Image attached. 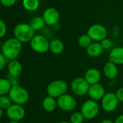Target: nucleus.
Returning <instances> with one entry per match:
<instances>
[{"mask_svg": "<svg viewBox=\"0 0 123 123\" xmlns=\"http://www.w3.org/2000/svg\"><path fill=\"white\" fill-rule=\"evenodd\" d=\"M1 50L8 61L17 59L22 50V43L14 37H10L4 42Z\"/></svg>", "mask_w": 123, "mask_h": 123, "instance_id": "nucleus-1", "label": "nucleus"}, {"mask_svg": "<svg viewBox=\"0 0 123 123\" xmlns=\"http://www.w3.org/2000/svg\"><path fill=\"white\" fill-rule=\"evenodd\" d=\"M14 37L22 43H30L35 35V31L30 24L21 22L17 24L13 30Z\"/></svg>", "mask_w": 123, "mask_h": 123, "instance_id": "nucleus-2", "label": "nucleus"}, {"mask_svg": "<svg viewBox=\"0 0 123 123\" xmlns=\"http://www.w3.org/2000/svg\"><path fill=\"white\" fill-rule=\"evenodd\" d=\"M8 96L13 104L23 105L26 104L30 98L28 92L20 85L12 86Z\"/></svg>", "mask_w": 123, "mask_h": 123, "instance_id": "nucleus-3", "label": "nucleus"}, {"mask_svg": "<svg viewBox=\"0 0 123 123\" xmlns=\"http://www.w3.org/2000/svg\"><path fill=\"white\" fill-rule=\"evenodd\" d=\"M68 90V84L64 80H54L49 84L46 88V92L49 96L58 98L67 93Z\"/></svg>", "mask_w": 123, "mask_h": 123, "instance_id": "nucleus-4", "label": "nucleus"}, {"mask_svg": "<svg viewBox=\"0 0 123 123\" xmlns=\"http://www.w3.org/2000/svg\"><path fill=\"white\" fill-rule=\"evenodd\" d=\"M99 110L100 108L98 102L90 99L83 103L80 107V112L83 115L85 120H93L98 115Z\"/></svg>", "mask_w": 123, "mask_h": 123, "instance_id": "nucleus-5", "label": "nucleus"}, {"mask_svg": "<svg viewBox=\"0 0 123 123\" xmlns=\"http://www.w3.org/2000/svg\"><path fill=\"white\" fill-rule=\"evenodd\" d=\"M31 49L38 53H45L49 50V41L42 35H35L30 41Z\"/></svg>", "mask_w": 123, "mask_h": 123, "instance_id": "nucleus-6", "label": "nucleus"}, {"mask_svg": "<svg viewBox=\"0 0 123 123\" xmlns=\"http://www.w3.org/2000/svg\"><path fill=\"white\" fill-rule=\"evenodd\" d=\"M90 84L84 77H77L74 79L70 84V88L72 93L78 97L88 94Z\"/></svg>", "mask_w": 123, "mask_h": 123, "instance_id": "nucleus-7", "label": "nucleus"}, {"mask_svg": "<svg viewBox=\"0 0 123 123\" xmlns=\"http://www.w3.org/2000/svg\"><path fill=\"white\" fill-rule=\"evenodd\" d=\"M119 102L116 94L109 92L106 93L101 100V106L106 112H112L117 109Z\"/></svg>", "mask_w": 123, "mask_h": 123, "instance_id": "nucleus-8", "label": "nucleus"}, {"mask_svg": "<svg viewBox=\"0 0 123 123\" xmlns=\"http://www.w3.org/2000/svg\"><path fill=\"white\" fill-rule=\"evenodd\" d=\"M57 107L60 110L65 112L72 111L75 109L77 106V101L75 98L73 96L67 93L58 97L57 99Z\"/></svg>", "mask_w": 123, "mask_h": 123, "instance_id": "nucleus-9", "label": "nucleus"}, {"mask_svg": "<svg viewBox=\"0 0 123 123\" xmlns=\"http://www.w3.org/2000/svg\"><path fill=\"white\" fill-rule=\"evenodd\" d=\"M87 34L94 42H101L107 37V30L103 25L97 23L91 25L88 28Z\"/></svg>", "mask_w": 123, "mask_h": 123, "instance_id": "nucleus-10", "label": "nucleus"}, {"mask_svg": "<svg viewBox=\"0 0 123 123\" xmlns=\"http://www.w3.org/2000/svg\"><path fill=\"white\" fill-rule=\"evenodd\" d=\"M7 117L10 120H22L25 115V110L22 105L13 104L6 110Z\"/></svg>", "mask_w": 123, "mask_h": 123, "instance_id": "nucleus-11", "label": "nucleus"}, {"mask_svg": "<svg viewBox=\"0 0 123 123\" xmlns=\"http://www.w3.org/2000/svg\"><path fill=\"white\" fill-rule=\"evenodd\" d=\"M42 17L43 18L46 25L49 26H54L59 20L60 14L56 8L48 7L43 11Z\"/></svg>", "mask_w": 123, "mask_h": 123, "instance_id": "nucleus-12", "label": "nucleus"}, {"mask_svg": "<svg viewBox=\"0 0 123 123\" xmlns=\"http://www.w3.org/2000/svg\"><path fill=\"white\" fill-rule=\"evenodd\" d=\"M105 94L106 92L104 87L99 83L90 85L88 92V95L89 96L91 99L95 100L96 102L101 100Z\"/></svg>", "mask_w": 123, "mask_h": 123, "instance_id": "nucleus-13", "label": "nucleus"}, {"mask_svg": "<svg viewBox=\"0 0 123 123\" xmlns=\"http://www.w3.org/2000/svg\"><path fill=\"white\" fill-rule=\"evenodd\" d=\"M84 78L90 85L95 84L99 83V81H101V74L99 70H98L97 68H90L86 71Z\"/></svg>", "mask_w": 123, "mask_h": 123, "instance_id": "nucleus-14", "label": "nucleus"}, {"mask_svg": "<svg viewBox=\"0 0 123 123\" xmlns=\"http://www.w3.org/2000/svg\"><path fill=\"white\" fill-rule=\"evenodd\" d=\"M109 60L116 65H123V47H116L112 49L109 55Z\"/></svg>", "mask_w": 123, "mask_h": 123, "instance_id": "nucleus-15", "label": "nucleus"}, {"mask_svg": "<svg viewBox=\"0 0 123 123\" xmlns=\"http://www.w3.org/2000/svg\"><path fill=\"white\" fill-rule=\"evenodd\" d=\"M7 70L9 75L18 77L22 71V66L21 63L17 59L11 60L7 63Z\"/></svg>", "mask_w": 123, "mask_h": 123, "instance_id": "nucleus-16", "label": "nucleus"}, {"mask_svg": "<svg viewBox=\"0 0 123 123\" xmlns=\"http://www.w3.org/2000/svg\"><path fill=\"white\" fill-rule=\"evenodd\" d=\"M117 65L115 64L114 63L109 61L107 62L104 66V76L109 79H115L117 78L118 75V68Z\"/></svg>", "mask_w": 123, "mask_h": 123, "instance_id": "nucleus-17", "label": "nucleus"}, {"mask_svg": "<svg viewBox=\"0 0 123 123\" xmlns=\"http://www.w3.org/2000/svg\"><path fill=\"white\" fill-rule=\"evenodd\" d=\"M103 51L104 49L100 42H94L86 48L87 54L92 58H96L100 56L103 53Z\"/></svg>", "mask_w": 123, "mask_h": 123, "instance_id": "nucleus-18", "label": "nucleus"}, {"mask_svg": "<svg viewBox=\"0 0 123 123\" xmlns=\"http://www.w3.org/2000/svg\"><path fill=\"white\" fill-rule=\"evenodd\" d=\"M64 49L65 45L61 40L58 38H54L49 41V50L52 53L56 55L60 54L64 51Z\"/></svg>", "mask_w": 123, "mask_h": 123, "instance_id": "nucleus-19", "label": "nucleus"}, {"mask_svg": "<svg viewBox=\"0 0 123 123\" xmlns=\"http://www.w3.org/2000/svg\"><path fill=\"white\" fill-rule=\"evenodd\" d=\"M42 107L45 111L51 112L54 111L57 107V101L56 98L48 95L43 99L42 102Z\"/></svg>", "mask_w": 123, "mask_h": 123, "instance_id": "nucleus-20", "label": "nucleus"}, {"mask_svg": "<svg viewBox=\"0 0 123 123\" xmlns=\"http://www.w3.org/2000/svg\"><path fill=\"white\" fill-rule=\"evenodd\" d=\"M30 25L33 29L35 32L41 30L46 25V22L42 17V16H36L34 17L30 22Z\"/></svg>", "mask_w": 123, "mask_h": 123, "instance_id": "nucleus-21", "label": "nucleus"}, {"mask_svg": "<svg viewBox=\"0 0 123 123\" xmlns=\"http://www.w3.org/2000/svg\"><path fill=\"white\" fill-rule=\"evenodd\" d=\"M39 0H22V6L28 12H34L39 6Z\"/></svg>", "mask_w": 123, "mask_h": 123, "instance_id": "nucleus-22", "label": "nucleus"}, {"mask_svg": "<svg viewBox=\"0 0 123 123\" xmlns=\"http://www.w3.org/2000/svg\"><path fill=\"white\" fill-rule=\"evenodd\" d=\"M12 88V84L8 79L0 78V96L7 95Z\"/></svg>", "mask_w": 123, "mask_h": 123, "instance_id": "nucleus-23", "label": "nucleus"}, {"mask_svg": "<svg viewBox=\"0 0 123 123\" xmlns=\"http://www.w3.org/2000/svg\"><path fill=\"white\" fill-rule=\"evenodd\" d=\"M92 41L93 40H91V38L89 37V35L88 34H84L79 37L78 43L80 48L86 49L92 43Z\"/></svg>", "mask_w": 123, "mask_h": 123, "instance_id": "nucleus-24", "label": "nucleus"}, {"mask_svg": "<svg viewBox=\"0 0 123 123\" xmlns=\"http://www.w3.org/2000/svg\"><path fill=\"white\" fill-rule=\"evenodd\" d=\"M12 105V102L8 95L0 96V108L1 110H7Z\"/></svg>", "mask_w": 123, "mask_h": 123, "instance_id": "nucleus-25", "label": "nucleus"}, {"mask_svg": "<svg viewBox=\"0 0 123 123\" xmlns=\"http://www.w3.org/2000/svg\"><path fill=\"white\" fill-rule=\"evenodd\" d=\"M85 118L80 112H73L70 117V122L71 123H83Z\"/></svg>", "mask_w": 123, "mask_h": 123, "instance_id": "nucleus-26", "label": "nucleus"}, {"mask_svg": "<svg viewBox=\"0 0 123 123\" xmlns=\"http://www.w3.org/2000/svg\"><path fill=\"white\" fill-rule=\"evenodd\" d=\"M100 43H101V46H102L104 50H109V49L111 48V47L112 45V41L109 38H107V37H106L104 40H102L100 42Z\"/></svg>", "mask_w": 123, "mask_h": 123, "instance_id": "nucleus-27", "label": "nucleus"}, {"mask_svg": "<svg viewBox=\"0 0 123 123\" xmlns=\"http://www.w3.org/2000/svg\"><path fill=\"white\" fill-rule=\"evenodd\" d=\"M7 33V25L3 19L0 18V39L4 37Z\"/></svg>", "mask_w": 123, "mask_h": 123, "instance_id": "nucleus-28", "label": "nucleus"}, {"mask_svg": "<svg viewBox=\"0 0 123 123\" xmlns=\"http://www.w3.org/2000/svg\"><path fill=\"white\" fill-rule=\"evenodd\" d=\"M7 61L8 60L7 59V58L3 55L2 53H0V71L3 70L6 67Z\"/></svg>", "mask_w": 123, "mask_h": 123, "instance_id": "nucleus-29", "label": "nucleus"}, {"mask_svg": "<svg viewBox=\"0 0 123 123\" xmlns=\"http://www.w3.org/2000/svg\"><path fill=\"white\" fill-rule=\"evenodd\" d=\"M0 2L5 7H11L15 4L17 0H0Z\"/></svg>", "mask_w": 123, "mask_h": 123, "instance_id": "nucleus-30", "label": "nucleus"}, {"mask_svg": "<svg viewBox=\"0 0 123 123\" xmlns=\"http://www.w3.org/2000/svg\"><path fill=\"white\" fill-rule=\"evenodd\" d=\"M115 94H116V95H117V97L119 101L121 102H123V87L119 88V89L116 91Z\"/></svg>", "mask_w": 123, "mask_h": 123, "instance_id": "nucleus-31", "label": "nucleus"}, {"mask_svg": "<svg viewBox=\"0 0 123 123\" xmlns=\"http://www.w3.org/2000/svg\"><path fill=\"white\" fill-rule=\"evenodd\" d=\"M8 79L9 80V81H10V83L12 84V86H16V85H19V81H18L17 77L12 76H10L9 75V77L8 78Z\"/></svg>", "mask_w": 123, "mask_h": 123, "instance_id": "nucleus-32", "label": "nucleus"}, {"mask_svg": "<svg viewBox=\"0 0 123 123\" xmlns=\"http://www.w3.org/2000/svg\"><path fill=\"white\" fill-rule=\"evenodd\" d=\"M115 123H123V114L119 115L115 120Z\"/></svg>", "mask_w": 123, "mask_h": 123, "instance_id": "nucleus-33", "label": "nucleus"}, {"mask_svg": "<svg viewBox=\"0 0 123 123\" xmlns=\"http://www.w3.org/2000/svg\"><path fill=\"white\" fill-rule=\"evenodd\" d=\"M101 123H115L112 120H109V119H104L103 120H101Z\"/></svg>", "mask_w": 123, "mask_h": 123, "instance_id": "nucleus-34", "label": "nucleus"}, {"mask_svg": "<svg viewBox=\"0 0 123 123\" xmlns=\"http://www.w3.org/2000/svg\"><path fill=\"white\" fill-rule=\"evenodd\" d=\"M2 115H3V110H1V109L0 108V119L1 118Z\"/></svg>", "mask_w": 123, "mask_h": 123, "instance_id": "nucleus-35", "label": "nucleus"}, {"mask_svg": "<svg viewBox=\"0 0 123 123\" xmlns=\"http://www.w3.org/2000/svg\"><path fill=\"white\" fill-rule=\"evenodd\" d=\"M8 123H20L19 121H16V120H10Z\"/></svg>", "mask_w": 123, "mask_h": 123, "instance_id": "nucleus-36", "label": "nucleus"}, {"mask_svg": "<svg viewBox=\"0 0 123 123\" xmlns=\"http://www.w3.org/2000/svg\"><path fill=\"white\" fill-rule=\"evenodd\" d=\"M71 123L70 121L69 122H67V121H62V122H60V123Z\"/></svg>", "mask_w": 123, "mask_h": 123, "instance_id": "nucleus-37", "label": "nucleus"}, {"mask_svg": "<svg viewBox=\"0 0 123 123\" xmlns=\"http://www.w3.org/2000/svg\"><path fill=\"white\" fill-rule=\"evenodd\" d=\"M39 1H45V0H39Z\"/></svg>", "mask_w": 123, "mask_h": 123, "instance_id": "nucleus-38", "label": "nucleus"}, {"mask_svg": "<svg viewBox=\"0 0 123 123\" xmlns=\"http://www.w3.org/2000/svg\"><path fill=\"white\" fill-rule=\"evenodd\" d=\"M0 123H1V122H0Z\"/></svg>", "mask_w": 123, "mask_h": 123, "instance_id": "nucleus-39", "label": "nucleus"}]
</instances>
